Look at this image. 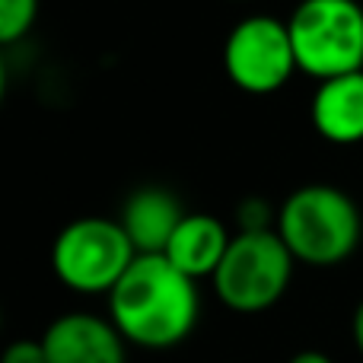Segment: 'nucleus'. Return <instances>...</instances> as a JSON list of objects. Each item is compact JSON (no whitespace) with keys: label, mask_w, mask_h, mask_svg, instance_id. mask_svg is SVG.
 Returning a JSON list of instances; mask_svg holds the SVG:
<instances>
[{"label":"nucleus","mask_w":363,"mask_h":363,"mask_svg":"<svg viewBox=\"0 0 363 363\" xmlns=\"http://www.w3.org/2000/svg\"><path fill=\"white\" fill-rule=\"evenodd\" d=\"M194 284L198 281L185 277L166 255H138L106 296L108 319L134 347H179L201 315V294Z\"/></svg>","instance_id":"obj_1"},{"label":"nucleus","mask_w":363,"mask_h":363,"mask_svg":"<svg viewBox=\"0 0 363 363\" xmlns=\"http://www.w3.org/2000/svg\"><path fill=\"white\" fill-rule=\"evenodd\" d=\"M274 230L300 264L335 268L357 252L363 217L347 191L315 182L284 198Z\"/></svg>","instance_id":"obj_2"},{"label":"nucleus","mask_w":363,"mask_h":363,"mask_svg":"<svg viewBox=\"0 0 363 363\" xmlns=\"http://www.w3.org/2000/svg\"><path fill=\"white\" fill-rule=\"evenodd\" d=\"M296 258L277 236V230L264 233H236L230 239L220 268L213 271V296L230 313L255 315L284 300L294 281Z\"/></svg>","instance_id":"obj_3"},{"label":"nucleus","mask_w":363,"mask_h":363,"mask_svg":"<svg viewBox=\"0 0 363 363\" xmlns=\"http://www.w3.org/2000/svg\"><path fill=\"white\" fill-rule=\"evenodd\" d=\"M287 29L300 74L322 83L363 70V6L357 0H300Z\"/></svg>","instance_id":"obj_4"},{"label":"nucleus","mask_w":363,"mask_h":363,"mask_svg":"<svg viewBox=\"0 0 363 363\" xmlns=\"http://www.w3.org/2000/svg\"><path fill=\"white\" fill-rule=\"evenodd\" d=\"M134 258L125 226L108 217H77L51 242V271L80 296H108Z\"/></svg>","instance_id":"obj_5"},{"label":"nucleus","mask_w":363,"mask_h":363,"mask_svg":"<svg viewBox=\"0 0 363 363\" xmlns=\"http://www.w3.org/2000/svg\"><path fill=\"white\" fill-rule=\"evenodd\" d=\"M223 70L249 96H271L296 74V55L287 19L252 13L239 19L223 42Z\"/></svg>","instance_id":"obj_6"},{"label":"nucleus","mask_w":363,"mask_h":363,"mask_svg":"<svg viewBox=\"0 0 363 363\" xmlns=\"http://www.w3.org/2000/svg\"><path fill=\"white\" fill-rule=\"evenodd\" d=\"M48 363H128V341L96 313H64L42 335Z\"/></svg>","instance_id":"obj_7"},{"label":"nucleus","mask_w":363,"mask_h":363,"mask_svg":"<svg viewBox=\"0 0 363 363\" xmlns=\"http://www.w3.org/2000/svg\"><path fill=\"white\" fill-rule=\"evenodd\" d=\"M309 121L335 147L363 144V70L322 80L309 102Z\"/></svg>","instance_id":"obj_8"},{"label":"nucleus","mask_w":363,"mask_h":363,"mask_svg":"<svg viewBox=\"0 0 363 363\" xmlns=\"http://www.w3.org/2000/svg\"><path fill=\"white\" fill-rule=\"evenodd\" d=\"M182 217H185L182 201L169 188L144 185L128 194L118 223L125 226L138 255H163L176 226L182 223Z\"/></svg>","instance_id":"obj_9"},{"label":"nucleus","mask_w":363,"mask_h":363,"mask_svg":"<svg viewBox=\"0 0 363 363\" xmlns=\"http://www.w3.org/2000/svg\"><path fill=\"white\" fill-rule=\"evenodd\" d=\"M230 230L213 213H185L163 255L191 281H211L230 249Z\"/></svg>","instance_id":"obj_10"},{"label":"nucleus","mask_w":363,"mask_h":363,"mask_svg":"<svg viewBox=\"0 0 363 363\" xmlns=\"http://www.w3.org/2000/svg\"><path fill=\"white\" fill-rule=\"evenodd\" d=\"M38 19V0H0V48L23 42Z\"/></svg>","instance_id":"obj_11"},{"label":"nucleus","mask_w":363,"mask_h":363,"mask_svg":"<svg viewBox=\"0 0 363 363\" xmlns=\"http://www.w3.org/2000/svg\"><path fill=\"white\" fill-rule=\"evenodd\" d=\"M236 226L239 233H264L277 226V211L264 198H242L236 207Z\"/></svg>","instance_id":"obj_12"},{"label":"nucleus","mask_w":363,"mask_h":363,"mask_svg":"<svg viewBox=\"0 0 363 363\" xmlns=\"http://www.w3.org/2000/svg\"><path fill=\"white\" fill-rule=\"evenodd\" d=\"M0 363H48L45 357V347H42V338H19V341H10L0 354Z\"/></svg>","instance_id":"obj_13"},{"label":"nucleus","mask_w":363,"mask_h":363,"mask_svg":"<svg viewBox=\"0 0 363 363\" xmlns=\"http://www.w3.org/2000/svg\"><path fill=\"white\" fill-rule=\"evenodd\" d=\"M351 338H354V347H357L360 357H363V300L357 303V309H354V319H351Z\"/></svg>","instance_id":"obj_14"},{"label":"nucleus","mask_w":363,"mask_h":363,"mask_svg":"<svg viewBox=\"0 0 363 363\" xmlns=\"http://www.w3.org/2000/svg\"><path fill=\"white\" fill-rule=\"evenodd\" d=\"M287 363H335V360L322 351H300V354H294Z\"/></svg>","instance_id":"obj_15"},{"label":"nucleus","mask_w":363,"mask_h":363,"mask_svg":"<svg viewBox=\"0 0 363 363\" xmlns=\"http://www.w3.org/2000/svg\"><path fill=\"white\" fill-rule=\"evenodd\" d=\"M6 83H10V77H6V61H4V48H0V106H4V99H6Z\"/></svg>","instance_id":"obj_16"}]
</instances>
